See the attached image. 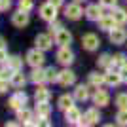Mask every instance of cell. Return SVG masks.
Listing matches in <instances>:
<instances>
[{"label":"cell","mask_w":127,"mask_h":127,"mask_svg":"<svg viewBox=\"0 0 127 127\" xmlns=\"http://www.w3.org/2000/svg\"><path fill=\"white\" fill-rule=\"evenodd\" d=\"M31 80L34 82V84H42V82H46V70H34L31 74Z\"/></svg>","instance_id":"23"},{"label":"cell","mask_w":127,"mask_h":127,"mask_svg":"<svg viewBox=\"0 0 127 127\" xmlns=\"http://www.w3.org/2000/svg\"><path fill=\"white\" fill-rule=\"evenodd\" d=\"M89 80H91V84H93V85H101L102 82H104V76H102V74H97V72H95V74L89 76Z\"/></svg>","instance_id":"29"},{"label":"cell","mask_w":127,"mask_h":127,"mask_svg":"<svg viewBox=\"0 0 127 127\" xmlns=\"http://www.w3.org/2000/svg\"><path fill=\"white\" fill-rule=\"evenodd\" d=\"M40 15H42L46 21H53L55 15H57V8H55L51 2H48V4H44L42 8H40Z\"/></svg>","instance_id":"3"},{"label":"cell","mask_w":127,"mask_h":127,"mask_svg":"<svg viewBox=\"0 0 127 127\" xmlns=\"http://www.w3.org/2000/svg\"><path fill=\"white\" fill-rule=\"evenodd\" d=\"M114 25H116V21H114V17H112V15H102L101 19H99V27L104 29V31H112Z\"/></svg>","instance_id":"13"},{"label":"cell","mask_w":127,"mask_h":127,"mask_svg":"<svg viewBox=\"0 0 127 127\" xmlns=\"http://www.w3.org/2000/svg\"><path fill=\"white\" fill-rule=\"evenodd\" d=\"M0 78H2V72H0Z\"/></svg>","instance_id":"43"},{"label":"cell","mask_w":127,"mask_h":127,"mask_svg":"<svg viewBox=\"0 0 127 127\" xmlns=\"http://www.w3.org/2000/svg\"><path fill=\"white\" fill-rule=\"evenodd\" d=\"M112 17H114V21H116L118 25H123V23H127V13H125V10H122V8H114V11H112Z\"/></svg>","instance_id":"16"},{"label":"cell","mask_w":127,"mask_h":127,"mask_svg":"<svg viewBox=\"0 0 127 127\" xmlns=\"http://www.w3.org/2000/svg\"><path fill=\"white\" fill-rule=\"evenodd\" d=\"M108 101H110V97H108V93H106L104 89H97L95 91V102L99 106H106Z\"/></svg>","instance_id":"15"},{"label":"cell","mask_w":127,"mask_h":127,"mask_svg":"<svg viewBox=\"0 0 127 127\" xmlns=\"http://www.w3.org/2000/svg\"><path fill=\"white\" fill-rule=\"evenodd\" d=\"M74 97L78 99V101H85V99L89 97V91H87V87H85V85H78V87H76Z\"/></svg>","instance_id":"22"},{"label":"cell","mask_w":127,"mask_h":127,"mask_svg":"<svg viewBox=\"0 0 127 127\" xmlns=\"http://www.w3.org/2000/svg\"><path fill=\"white\" fill-rule=\"evenodd\" d=\"M36 48L42 49V51L51 48V38H49V34H38L36 36Z\"/></svg>","instance_id":"8"},{"label":"cell","mask_w":127,"mask_h":127,"mask_svg":"<svg viewBox=\"0 0 127 127\" xmlns=\"http://www.w3.org/2000/svg\"><path fill=\"white\" fill-rule=\"evenodd\" d=\"M66 120H68L70 123H78V120H80V110H78V108H74V106H70L68 110H66Z\"/></svg>","instance_id":"18"},{"label":"cell","mask_w":127,"mask_h":127,"mask_svg":"<svg viewBox=\"0 0 127 127\" xmlns=\"http://www.w3.org/2000/svg\"><path fill=\"white\" fill-rule=\"evenodd\" d=\"M10 8V0H0V10H8Z\"/></svg>","instance_id":"37"},{"label":"cell","mask_w":127,"mask_h":127,"mask_svg":"<svg viewBox=\"0 0 127 127\" xmlns=\"http://www.w3.org/2000/svg\"><path fill=\"white\" fill-rule=\"evenodd\" d=\"M25 101H27V95H25V93H17V95H13V97L10 99V108L19 110V108H23Z\"/></svg>","instance_id":"9"},{"label":"cell","mask_w":127,"mask_h":127,"mask_svg":"<svg viewBox=\"0 0 127 127\" xmlns=\"http://www.w3.org/2000/svg\"><path fill=\"white\" fill-rule=\"evenodd\" d=\"M61 29H63V27H61V23H57V21L51 23V31H49V34H57Z\"/></svg>","instance_id":"34"},{"label":"cell","mask_w":127,"mask_h":127,"mask_svg":"<svg viewBox=\"0 0 127 127\" xmlns=\"http://www.w3.org/2000/svg\"><path fill=\"white\" fill-rule=\"evenodd\" d=\"M116 122H118V125H127V110H120Z\"/></svg>","instance_id":"30"},{"label":"cell","mask_w":127,"mask_h":127,"mask_svg":"<svg viewBox=\"0 0 127 127\" xmlns=\"http://www.w3.org/2000/svg\"><path fill=\"white\" fill-rule=\"evenodd\" d=\"M6 89H8V82L4 78H0V93H4Z\"/></svg>","instance_id":"35"},{"label":"cell","mask_w":127,"mask_h":127,"mask_svg":"<svg viewBox=\"0 0 127 127\" xmlns=\"http://www.w3.org/2000/svg\"><path fill=\"white\" fill-rule=\"evenodd\" d=\"M102 6H108V8H114L116 6V0H101Z\"/></svg>","instance_id":"36"},{"label":"cell","mask_w":127,"mask_h":127,"mask_svg":"<svg viewBox=\"0 0 127 127\" xmlns=\"http://www.w3.org/2000/svg\"><path fill=\"white\" fill-rule=\"evenodd\" d=\"M10 80H11V84L15 85V87H21V85H25V76H23L19 70H15V72L11 74Z\"/></svg>","instance_id":"21"},{"label":"cell","mask_w":127,"mask_h":127,"mask_svg":"<svg viewBox=\"0 0 127 127\" xmlns=\"http://www.w3.org/2000/svg\"><path fill=\"white\" fill-rule=\"evenodd\" d=\"M97 122H99V112L95 108H91V110H87V114L84 118L78 120V125H95Z\"/></svg>","instance_id":"2"},{"label":"cell","mask_w":127,"mask_h":127,"mask_svg":"<svg viewBox=\"0 0 127 127\" xmlns=\"http://www.w3.org/2000/svg\"><path fill=\"white\" fill-rule=\"evenodd\" d=\"M57 61L61 64H70L74 61V55H72V51H70L68 48H61L59 53H57Z\"/></svg>","instance_id":"5"},{"label":"cell","mask_w":127,"mask_h":127,"mask_svg":"<svg viewBox=\"0 0 127 127\" xmlns=\"http://www.w3.org/2000/svg\"><path fill=\"white\" fill-rule=\"evenodd\" d=\"M36 112H38V116L42 118V120H46V118L49 116V106L46 104V102H38V106H36Z\"/></svg>","instance_id":"24"},{"label":"cell","mask_w":127,"mask_h":127,"mask_svg":"<svg viewBox=\"0 0 127 127\" xmlns=\"http://www.w3.org/2000/svg\"><path fill=\"white\" fill-rule=\"evenodd\" d=\"M122 80H123L122 74H118V72H112V74H106V76H104V82H106L108 85H118Z\"/></svg>","instance_id":"20"},{"label":"cell","mask_w":127,"mask_h":127,"mask_svg":"<svg viewBox=\"0 0 127 127\" xmlns=\"http://www.w3.org/2000/svg\"><path fill=\"white\" fill-rule=\"evenodd\" d=\"M0 49H4V38L0 36Z\"/></svg>","instance_id":"42"},{"label":"cell","mask_w":127,"mask_h":127,"mask_svg":"<svg viewBox=\"0 0 127 127\" xmlns=\"http://www.w3.org/2000/svg\"><path fill=\"white\" fill-rule=\"evenodd\" d=\"M11 21H13V25H15V27H25L27 23H29V15H27L25 10H21V11H17V13H13Z\"/></svg>","instance_id":"11"},{"label":"cell","mask_w":127,"mask_h":127,"mask_svg":"<svg viewBox=\"0 0 127 127\" xmlns=\"http://www.w3.org/2000/svg\"><path fill=\"white\" fill-rule=\"evenodd\" d=\"M19 8L25 11H29L32 8V0H19Z\"/></svg>","instance_id":"32"},{"label":"cell","mask_w":127,"mask_h":127,"mask_svg":"<svg viewBox=\"0 0 127 127\" xmlns=\"http://www.w3.org/2000/svg\"><path fill=\"white\" fill-rule=\"evenodd\" d=\"M72 102H74V99H72L70 95H63L61 99H59V108H61V110H68L70 106H74Z\"/></svg>","instance_id":"17"},{"label":"cell","mask_w":127,"mask_h":127,"mask_svg":"<svg viewBox=\"0 0 127 127\" xmlns=\"http://www.w3.org/2000/svg\"><path fill=\"white\" fill-rule=\"evenodd\" d=\"M64 13H66L68 19H80V15H82V8H80L78 4H70V6H66Z\"/></svg>","instance_id":"12"},{"label":"cell","mask_w":127,"mask_h":127,"mask_svg":"<svg viewBox=\"0 0 127 127\" xmlns=\"http://www.w3.org/2000/svg\"><path fill=\"white\" fill-rule=\"evenodd\" d=\"M6 61H8V53L4 49H0V63H6Z\"/></svg>","instance_id":"38"},{"label":"cell","mask_w":127,"mask_h":127,"mask_svg":"<svg viewBox=\"0 0 127 127\" xmlns=\"http://www.w3.org/2000/svg\"><path fill=\"white\" fill-rule=\"evenodd\" d=\"M49 2H51V4L55 6V8H57V6H61V4H63V0H49Z\"/></svg>","instance_id":"41"},{"label":"cell","mask_w":127,"mask_h":127,"mask_svg":"<svg viewBox=\"0 0 127 127\" xmlns=\"http://www.w3.org/2000/svg\"><path fill=\"white\" fill-rule=\"evenodd\" d=\"M85 13H87V17L93 19V21H99V19L104 15V13H102V8H99V6H89Z\"/></svg>","instance_id":"14"},{"label":"cell","mask_w":127,"mask_h":127,"mask_svg":"<svg viewBox=\"0 0 127 127\" xmlns=\"http://www.w3.org/2000/svg\"><path fill=\"white\" fill-rule=\"evenodd\" d=\"M120 74H122V78H123V80H127V64H123V66H122Z\"/></svg>","instance_id":"39"},{"label":"cell","mask_w":127,"mask_h":127,"mask_svg":"<svg viewBox=\"0 0 127 127\" xmlns=\"http://www.w3.org/2000/svg\"><path fill=\"white\" fill-rule=\"evenodd\" d=\"M76 2H82V0H76Z\"/></svg>","instance_id":"44"},{"label":"cell","mask_w":127,"mask_h":127,"mask_svg":"<svg viewBox=\"0 0 127 127\" xmlns=\"http://www.w3.org/2000/svg\"><path fill=\"white\" fill-rule=\"evenodd\" d=\"M116 104L120 110H127V93H120L116 97Z\"/></svg>","instance_id":"25"},{"label":"cell","mask_w":127,"mask_h":127,"mask_svg":"<svg viewBox=\"0 0 127 127\" xmlns=\"http://www.w3.org/2000/svg\"><path fill=\"white\" fill-rule=\"evenodd\" d=\"M74 80H76V76H74V72H70V70H63V72H59V84L61 85H70V84H74Z\"/></svg>","instance_id":"10"},{"label":"cell","mask_w":127,"mask_h":127,"mask_svg":"<svg viewBox=\"0 0 127 127\" xmlns=\"http://www.w3.org/2000/svg\"><path fill=\"white\" fill-rule=\"evenodd\" d=\"M82 44H84V48H85V49L93 51V49L99 48V38H97L95 34H85V36L82 38Z\"/></svg>","instance_id":"6"},{"label":"cell","mask_w":127,"mask_h":127,"mask_svg":"<svg viewBox=\"0 0 127 127\" xmlns=\"http://www.w3.org/2000/svg\"><path fill=\"white\" fill-rule=\"evenodd\" d=\"M17 118H19L23 123H27L31 120V110H29V108H19V110H17Z\"/></svg>","instance_id":"27"},{"label":"cell","mask_w":127,"mask_h":127,"mask_svg":"<svg viewBox=\"0 0 127 127\" xmlns=\"http://www.w3.org/2000/svg\"><path fill=\"white\" fill-rule=\"evenodd\" d=\"M55 80H59V74L53 68H46V82H55Z\"/></svg>","instance_id":"28"},{"label":"cell","mask_w":127,"mask_h":127,"mask_svg":"<svg viewBox=\"0 0 127 127\" xmlns=\"http://www.w3.org/2000/svg\"><path fill=\"white\" fill-rule=\"evenodd\" d=\"M27 125H31V127H34V125H40V120H29V122H27Z\"/></svg>","instance_id":"40"},{"label":"cell","mask_w":127,"mask_h":127,"mask_svg":"<svg viewBox=\"0 0 127 127\" xmlns=\"http://www.w3.org/2000/svg\"><path fill=\"white\" fill-rule=\"evenodd\" d=\"M8 63H10L11 70H19V66H21V59H19V57H11V59H8Z\"/></svg>","instance_id":"31"},{"label":"cell","mask_w":127,"mask_h":127,"mask_svg":"<svg viewBox=\"0 0 127 127\" xmlns=\"http://www.w3.org/2000/svg\"><path fill=\"white\" fill-rule=\"evenodd\" d=\"M112 64H114V59H112L110 55H106V53L99 59V66H102V68H110Z\"/></svg>","instance_id":"26"},{"label":"cell","mask_w":127,"mask_h":127,"mask_svg":"<svg viewBox=\"0 0 127 127\" xmlns=\"http://www.w3.org/2000/svg\"><path fill=\"white\" fill-rule=\"evenodd\" d=\"M127 40V32L123 31V29H112L110 31V42L112 44H123Z\"/></svg>","instance_id":"4"},{"label":"cell","mask_w":127,"mask_h":127,"mask_svg":"<svg viewBox=\"0 0 127 127\" xmlns=\"http://www.w3.org/2000/svg\"><path fill=\"white\" fill-rule=\"evenodd\" d=\"M36 102H48V99H49V91L46 89V87H38L36 89Z\"/></svg>","instance_id":"19"},{"label":"cell","mask_w":127,"mask_h":127,"mask_svg":"<svg viewBox=\"0 0 127 127\" xmlns=\"http://www.w3.org/2000/svg\"><path fill=\"white\" fill-rule=\"evenodd\" d=\"M112 59H114V64H120V66L127 64V63H125V59H123V55H120V53H118L116 57H112Z\"/></svg>","instance_id":"33"},{"label":"cell","mask_w":127,"mask_h":127,"mask_svg":"<svg viewBox=\"0 0 127 127\" xmlns=\"http://www.w3.org/2000/svg\"><path fill=\"white\" fill-rule=\"evenodd\" d=\"M27 63L31 64V66H42L44 64V53H42V49H31V51L27 53Z\"/></svg>","instance_id":"1"},{"label":"cell","mask_w":127,"mask_h":127,"mask_svg":"<svg viewBox=\"0 0 127 127\" xmlns=\"http://www.w3.org/2000/svg\"><path fill=\"white\" fill-rule=\"evenodd\" d=\"M55 40H57V44L61 46V48H66L70 44V40H72V36H70L68 31H64V29H61V31L55 34Z\"/></svg>","instance_id":"7"}]
</instances>
